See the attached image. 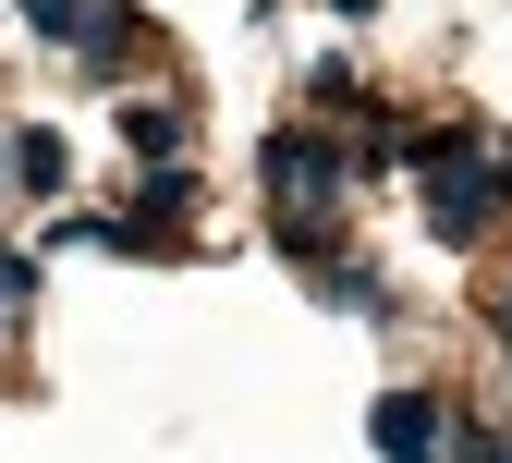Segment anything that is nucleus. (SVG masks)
Instances as JSON below:
<instances>
[{
    "mask_svg": "<svg viewBox=\"0 0 512 463\" xmlns=\"http://www.w3.org/2000/svg\"><path fill=\"white\" fill-rule=\"evenodd\" d=\"M415 208H427V232H439V244H476V232L500 220L488 147H476V135H427V147H415Z\"/></svg>",
    "mask_w": 512,
    "mask_h": 463,
    "instance_id": "f257e3e1",
    "label": "nucleus"
},
{
    "mask_svg": "<svg viewBox=\"0 0 512 463\" xmlns=\"http://www.w3.org/2000/svg\"><path fill=\"white\" fill-rule=\"evenodd\" d=\"M256 171H269V195H281L293 220H305V208H330V195L354 183V159H342V147H317V135H269V159H256Z\"/></svg>",
    "mask_w": 512,
    "mask_h": 463,
    "instance_id": "f03ea898",
    "label": "nucleus"
},
{
    "mask_svg": "<svg viewBox=\"0 0 512 463\" xmlns=\"http://www.w3.org/2000/svg\"><path fill=\"white\" fill-rule=\"evenodd\" d=\"M378 451H391V463H439V451H452V415H439L427 390H391V403H378Z\"/></svg>",
    "mask_w": 512,
    "mask_h": 463,
    "instance_id": "7ed1b4c3",
    "label": "nucleus"
},
{
    "mask_svg": "<svg viewBox=\"0 0 512 463\" xmlns=\"http://www.w3.org/2000/svg\"><path fill=\"white\" fill-rule=\"evenodd\" d=\"M122 147L135 159H183V110L171 98H122Z\"/></svg>",
    "mask_w": 512,
    "mask_h": 463,
    "instance_id": "20e7f679",
    "label": "nucleus"
},
{
    "mask_svg": "<svg viewBox=\"0 0 512 463\" xmlns=\"http://www.w3.org/2000/svg\"><path fill=\"white\" fill-rule=\"evenodd\" d=\"M61 171H74L61 135H13V183H25V195H61Z\"/></svg>",
    "mask_w": 512,
    "mask_h": 463,
    "instance_id": "39448f33",
    "label": "nucleus"
},
{
    "mask_svg": "<svg viewBox=\"0 0 512 463\" xmlns=\"http://www.w3.org/2000/svg\"><path fill=\"white\" fill-rule=\"evenodd\" d=\"M13 293H37V256H13V244H0V305H13Z\"/></svg>",
    "mask_w": 512,
    "mask_h": 463,
    "instance_id": "423d86ee",
    "label": "nucleus"
},
{
    "mask_svg": "<svg viewBox=\"0 0 512 463\" xmlns=\"http://www.w3.org/2000/svg\"><path fill=\"white\" fill-rule=\"evenodd\" d=\"M488 329H500V342H512V281H500V293H488Z\"/></svg>",
    "mask_w": 512,
    "mask_h": 463,
    "instance_id": "0eeeda50",
    "label": "nucleus"
},
{
    "mask_svg": "<svg viewBox=\"0 0 512 463\" xmlns=\"http://www.w3.org/2000/svg\"><path fill=\"white\" fill-rule=\"evenodd\" d=\"M330 13H378V0H330Z\"/></svg>",
    "mask_w": 512,
    "mask_h": 463,
    "instance_id": "6e6552de",
    "label": "nucleus"
},
{
    "mask_svg": "<svg viewBox=\"0 0 512 463\" xmlns=\"http://www.w3.org/2000/svg\"><path fill=\"white\" fill-rule=\"evenodd\" d=\"M0 183H13V147H0Z\"/></svg>",
    "mask_w": 512,
    "mask_h": 463,
    "instance_id": "1a4fd4ad",
    "label": "nucleus"
}]
</instances>
